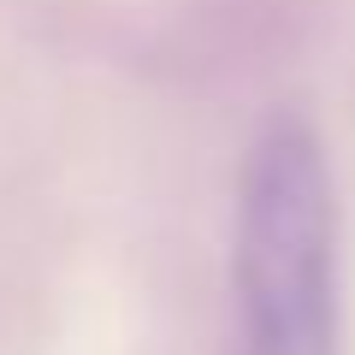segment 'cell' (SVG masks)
Instances as JSON below:
<instances>
[{
  "label": "cell",
  "instance_id": "1",
  "mask_svg": "<svg viewBox=\"0 0 355 355\" xmlns=\"http://www.w3.org/2000/svg\"><path fill=\"white\" fill-rule=\"evenodd\" d=\"M231 355H338V184L296 113L266 119L243 154Z\"/></svg>",
  "mask_w": 355,
  "mask_h": 355
}]
</instances>
